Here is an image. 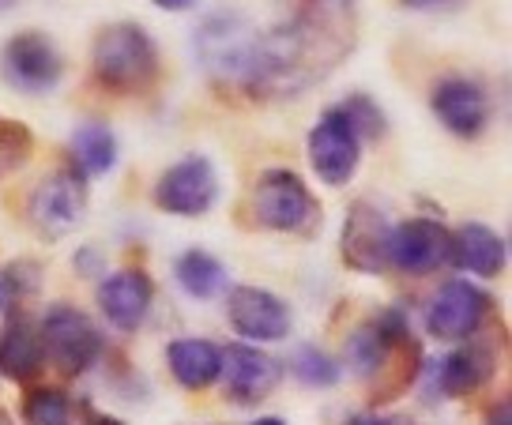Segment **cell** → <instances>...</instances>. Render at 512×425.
I'll return each mask as SVG.
<instances>
[{
  "label": "cell",
  "mask_w": 512,
  "mask_h": 425,
  "mask_svg": "<svg viewBox=\"0 0 512 425\" xmlns=\"http://www.w3.org/2000/svg\"><path fill=\"white\" fill-rule=\"evenodd\" d=\"M343 53L347 27H339L328 0H317L272 31H256L238 91L249 98H294L328 76Z\"/></svg>",
  "instance_id": "obj_1"
},
{
  "label": "cell",
  "mask_w": 512,
  "mask_h": 425,
  "mask_svg": "<svg viewBox=\"0 0 512 425\" xmlns=\"http://www.w3.org/2000/svg\"><path fill=\"white\" fill-rule=\"evenodd\" d=\"M343 358L351 365V373L358 380L377 384L384 380V388L396 392L392 384V369H400L403 380H415L418 365H422V350H418L407 313L403 309H384L381 316H373L366 328H358L347 339Z\"/></svg>",
  "instance_id": "obj_2"
},
{
  "label": "cell",
  "mask_w": 512,
  "mask_h": 425,
  "mask_svg": "<svg viewBox=\"0 0 512 425\" xmlns=\"http://www.w3.org/2000/svg\"><path fill=\"white\" fill-rule=\"evenodd\" d=\"M91 72L110 95H140L159 76V49L140 23H110L95 38Z\"/></svg>",
  "instance_id": "obj_3"
},
{
  "label": "cell",
  "mask_w": 512,
  "mask_h": 425,
  "mask_svg": "<svg viewBox=\"0 0 512 425\" xmlns=\"http://www.w3.org/2000/svg\"><path fill=\"white\" fill-rule=\"evenodd\" d=\"M38 335H42V347H46V362L57 365L64 377H83L106 354L102 328L83 309H76L72 301L49 305L42 313Z\"/></svg>",
  "instance_id": "obj_4"
},
{
  "label": "cell",
  "mask_w": 512,
  "mask_h": 425,
  "mask_svg": "<svg viewBox=\"0 0 512 425\" xmlns=\"http://www.w3.org/2000/svg\"><path fill=\"white\" fill-rule=\"evenodd\" d=\"M253 219L275 234H313L320 226V204L294 170L272 166L253 185Z\"/></svg>",
  "instance_id": "obj_5"
},
{
  "label": "cell",
  "mask_w": 512,
  "mask_h": 425,
  "mask_svg": "<svg viewBox=\"0 0 512 425\" xmlns=\"http://www.w3.org/2000/svg\"><path fill=\"white\" fill-rule=\"evenodd\" d=\"M253 23L234 12V8H219L211 16L200 19V27L192 34V49H196V61L208 72L215 83L223 87H238L245 61H249V49H253Z\"/></svg>",
  "instance_id": "obj_6"
},
{
  "label": "cell",
  "mask_w": 512,
  "mask_h": 425,
  "mask_svg": "<svg viewBox=\"0 0 512 425\" xmlns=\"http://www.w3.org/2000/svg\"><path fill=\"white\" fill-rule=\"evenodd\" d=\"M494 298L471 279H445L426 305V331L441 343H467L479 339L490 320Z\"/></svg>",
  "instance_id": "obj_7"
},
{
  "label": "cell",
  "mask_w": 512,
  "mask_h": 425,
  "mask_svg": "<svg viewBox=\"0 0 512 425\" xmlns=\"http://www.w3.org/2000/svg\"><path fill=\"white\" fill-rule=\"evenodd\" d=\"M219 204V170L208 155H185L155 181V207L177 219H200Z\"/></svg>",
  "instance_id": "obj_8"
},
{
  "label": "cell",
  "mask_w": 512,
  "mask_h": 425,
  "mask_svg": "<svg viewBox=\"0 0 512 425\" xmlns=\"http://www.w3.org/2000/svg\"><path fill=\"white\" fill-rule=\"evenodd\" d=\"M87 200H91V196H87V181H83L72 166L53 170V174H46L31 189V200H27V222H31L46 241H57V237L72 234V230L83 222V215H87Z\"/></svg>",
  "instance_id": "obj_9"
},
{
  "label": "cell",
  "mask_w": 512,
  "mask_h": 425,
  "mask_svg": "<svg viewBox=\"0 0 512 425\" xmlns=\"http://www.w3.org/2000/svg\"><path fill=\"white\" fill-rule=\"evenodd\" d=\"M0 72L23 95H49L64 79V53L49 34L19 31L0 49Z\"/></svg>",
  "instance_id": "obj_10"
},
{
  "label": "cell",
  "mask_w": 512,
  "mask_h": 425,
  "mask_svg": "<svg viewBox=\"0 0 512 425\" xmlns=\"http://www.w3.org/2000/svg\"><path fill=\"white\" fill-rule=\"evenodd\" d=\"M309 166L313 174L328 185V189H343L351 185V177L358 174V162H362V140L351 128V121L343 117L339 106L324 110L317 117V125L309 128Z\"/></svg>",
  "instance_id": "obj_11"
},
{
  "label": "cell",
  "mask_w": 512,
  "mask_h": 425,
  "mask_svg": "<svg viewBox=\"0 0 512 425\" xmlns=\"http://www.w3.org/2000/svg\"><path fill=\"white\" fill-rule=\"evenodd\" d=\"M226 320L241 343H283L294 331V313L279 294L264 286H234L226 298Z\"/></svg>",
  "instance_id": "obj_12"
},
{
  "label": "cell",
  "mask_w": 512,
  "mask_h": 425,
  "mask_svg": "<svg viewBox=\"0 0 512 425\" xmlns=\"http://www.w3.org/2000/svg\"><path fill=\"white\" fill-rule=\"evenodd\" d=\"M448 241L452 230L437 219H403L392 222L388 234V271L403 275H433L448 264Z\"/></svg>",
  "instance_id": "obj_13"
},
{
  "label": "cell",
  "mask_w": 512,
  "mask_h": 425,
  "mask_svg": "<svg viewBox=\"0 0 512 425\" xmlns=\"http://www.w3.org/2000/svg\"><path fill=\"white\" fill-rule=\"evenodd\" d=\"M430 110L452 136L475 140L490 125V91L475 76H445L433 83Z\"/></svg>",
  "instance_id": "obj_14"
},
{
  "label": "cell",
  "mask_w": 512,
  "mask_h": 425,
  "mask_svg": "<svg viewBox=\"0 0 512 425\" xmlns=\"http://www.w3.org/2000/svg\"><path fill=\"white\" fill-rule=\"evenodd\" d=\"M388 234H392V219L381 207L369 200L351 204L343 234H339V252L347 260V268L362 271V275H384L388 271Z\"/></svg>",
  "instance_id": "obj_15"
},
{
  "label": "cell",
  "mask_w": 512,
  "mask_h": 425,
  "mask_svg": "<svg viewBox=\"0 0 512 425\" xmlns=\"http://www.w3.org/2000/svg\"><path fill=\"white\" fill-rule=\"evenodd\" d=\"M223 388L226 399L238 407H256L275 392V384L283 380V365L272 354H264L253 343H230L223 347Z\"/></svg>",
  "instance_id": "obj_16"
},
{
  "label": "cell",
  "mask_w": 512,
  "mask_h": 425,
  "mask_svg": "<svg viewBox=\"0 0 512 425\" xmlns=\"http://www.w3.org/2000/svg\"><path fill=\"white\" fill-rule=\"evenodd\" d=\"M151 301H155V283L144 268H121L110 271L102 283H98V309L106 316V324L121 335L144 328L147 313H151Z\"/></svg>",
  "instance_id": "obj_17"
},
{
  "label": "cell",
  "mask_w": 512,
  "mask_h": 425,
  "mask_svg": "<svg viewBox=\"0 0 512 425\" xmlns=\"http://www.w3.org/2000/svg\"><path fill=\"white\" fill-rule=\"evenodd\" d=\"M494 373H497L494 347L467 339V343H460L452 354H445L441 362L433 365V384L448 399H467V395H475L479 388H486Z\"/></svg>",
  "instance_id": "obj_18"
},
{
  "label": "cell",
  "mask_w": 512,
  "mask_h": 425,
  "mask_svg": "<svg viewBox=\"0 0 512 425\" xmlns=\"http://www.w3.org/2000/svg\"><path fill=\"white\" fill-rule=\"evenodd\" d=\"M46 369V347L42 335L27 313H4V328H0V377L27 384Z\"/></svg>",
  "instance_id": "obj_19"
},
{
  "label": "cell",
  "mask_w": 512,
  "mask_h": 425,
  "mask_svg": "<svg viewBox=\"0 0 512 425\" xmlns=\"http://www.w3.org/2000/svg\"><path fill=\"white\" fill-rule=\"evenodd\" d=\"M448 264H456L460 271H471V275H482V279H497L509 264L505 237L497 234L494 226H486V222H464L460 230H452Z\"/></svg>",
  "instance_id": "obj_20"
},
{
  "label": "cell",
  "mask_w": 512,
  "mask_h": 425,
  "mask_svg": "<svg viewBox=\"0 0 512 425\" xmlns=\"http://www.w3.org/2000/svg\"><path fill=\"white\" fill-rule=\"evenodd\" d=\"M166 369L185 392H208L223 377V347L211 339H192V335L174 339L166 343Z\"/></svg>",
  "instance_id": "obj_21"
},
{
  "label": "cell",
  "mask_w": 512,
  "mask_h": 425,
  "mask_svg": "<svg viewBox=\"0 0 512 425\" xmlns=\"http://www.w3.org/2000/svg\"><path fill=\"white\" fill-rule=\"evenodd\" d=\"M68 155H72V170L83 181L110 174L117 166V136L106 121H83L68 140Z\"/></svg>",
  "instance_id": "obj_22"
},
{
  "label": "cell",
  "mask_w": 512,
  "mask_h": 425,
  "mask_svg": "<svg viewBox=\"0 0 512 425\" xmlns=\"http://www.w3.org/2000/svg\"><path fill=\"white\" fill-rule=\"evenodd\" d=\"M174 279L177 286L196 301H211L219 298L230 283V275H226V264L219 256H211L208 249H185L181 256L174 260Z\"/></svg>",
  "instance_id": "obj_23"
},
{
  "label": "cell",
  "mask_w": 512,
  "mask_h": 425,
  "mask_svg": "<svg viewBox=\"0 0 512 425\" xmlns=\"http://www.w3.org/2000/svg\"><path fill=\"white\" fill-rule=\"evenodd\" d=\"M19 418L23 425H76L72 422V399L64 388H49V384H34L23 392L19 403Z\"/></svg>",
  "instance_id": "obj_24"
},
{
  "label": "cell",
  "mask_w": 512,
  "mask_h": 425,
  "mask_svg": "<svg viewBox=\"0 0 512 425\" xmlns=\"http://www.w3.org/2000/svg\"><path fill=\"white\" fill-rule=\"evenodd\" d=\"M290 369H294V377L302 380L305 388H332L339 380V362L328 354V350L313 347V343H302V347L290 354Z\"/></svg>",
  "instance_id": "obj_25"
},
{
  "label": "cell",
  "mask_w": 512,
  "mask_h": 425,
  "mask_svg": "<svg viewBox=\"0 0 512 425\" xmlns=\"http://www.w3.org/2000/svg\"><path fill=\"white\" fill-rule=\"evenodd\" d=\"M34 151V136L23 121H12V117H0V177L16 174L19 166L31 158Z\"/></svg>",
  "instance_id": "obj_26"
},
{
  "label": "cell",
  "mask_w": 512,
  "mask_h": 425,
  "mask_svg": "<svg viewBox=\"0 0 512 425\" xmlns=\"http://www.w3.org/2000/svg\"><path fill=\"white\" fill-rule=\"evenodd\" d=\"M339 110H343V117L351 121V128L358 132V140H362V143L381 140L384 128H388V121H384V110L369 95H351L343 106H339Z\"/></svg>",
  "instance_id": "obj_27"
},
{
  "label": "cell",
  "mask_w": 512,
  "mask_h": 425,
  "mask_svg": "<svg viewBox=\"0 0 512 425\" xmlns=\"http://www.w3.org/2000/svg\"><path fill=\"white\" fill-rule=\"evenodd\" d=\"M23 294H27V283L16 275V268H0V313H12Z\"/></svg>",
  "instance_id": "obj_28"
},
{
  "label": "cell",
  "mask_w": 512,
  "mask_h": 425,
  "mask_svg": "<svg viewBox=\"0 0 512 425\" xmlns=\"http://www.w3.org/2000/svg\"><path fill=\"white\" fill-rule=\"evenodd\" d=\"M407 12H426V16H437V12H460L467 0H396Z\"/></svg>",
  "instance_id": "obj_29"
},
{
  "label": "cell",
  "mask_w": 512,
  "mask_h": 425,
  "mask_svg": "<svg viewBox=\"0 0 512 425\" xmlns=\"http://www.w3.org/2000/svg\"><path fill=\"white\" fill-rule=\"evenodd\" d=\"M106 268V256L98 249H80L76 252V271H80L83 279H91V271H102Z\"/></svg>",
  "instance_id": "obj_30"
},
{
  "label": "cell",
  "mask_w": 512,
  "mask_h": 425,
  "mask_svg": "<svg viewBox=\"0 0 512 425\" xmlns=\"http://www.w3.org/2000/svg\"><path fill=\"white\" fill-rule=\"evenodd\" d=\"M482 425H512V403H509V399H497V403H490V407H486V418H482Z\"/></svg>",
  "instance_id": "obj_31"
},
{
  "label": "cell",
  "mask_w": 512,
  "mask_h": 425,
  "mask_svg": "<svg viewBox=\"0 0 512 425\" xmlns=\"http://www.w3.org/2000/svg\"><path fill=\"white\" fill-rule=\"evenodd\" d=\"M347 425H411V422H400V418H384V414H354Z\"/></svg>",
  "instance_id": "obj_32"
},
{
  "label": "cell",
  "mask_w": 512,
  "mask_h": 425,
  "mask_svg": "<svg viewBox=\"0 0 512 425\" xmlns=\"http://www.w3.org/2000/svg\"><path fill=\"white\" fill-rule=\"evenodd\" d=\"M159 12H189L196 0H151Z\"/></svg>",
  "instance_id": "obj_33"
},
{
  "label": "cell",
  "mask_w": 512,
  "mask_h": 425,
  "mask_svg": "<svg viewBox=\"0 0 512 425\" xmlns=\"http://www.w3.org/2000/svg\"><path fill=\"white\" fill-rule=\"evenodd\" d=\"M83 425H125V422H121V418H113V414H98V410H91Z\"/></svg>",
  "instance_id": "obj_34"
},
{
  "label": "cell",
  "mask_w": 512,
  "mask_h": 425,
  "mask_svg": "<svg viewBox=\"0 0 512 425\" xmlns=\"http://www.w3.org/2000/svg\"><path fill=\"white\" fill-rule=\"evenodd\" d=\"M253 425H287V422H283V418H256Z\"/></svg>",
  "instance_id": "obj_35"
},
{
  "label": "cell",
  "mask_w": 512,
  "mask_h": 425,
  "mask_svg": "<svg viewBox=\"0 0 512 425\" xmlns=\"http://www.w3.org/2000/svg\"><path fill=\"white\" fill-rule=\"evenodd\" d=\"M12 4H16V0H0V12H8V8H12Z\"/></svg>",
  "instance_id": "obj_36"
},
{
  "label": "cell",
  "mask_w": 512,
  "mask_h": 425,
  "mask_svg": "<svg viewBox=\"0 0 512 425\" xmlns=\"http://www.w3.org/2000/svg\"><path fill=\"white\" fill-rule=\"evenodd\" d=\"M0 425H12V422H8V414H4V410H0Z\"/></svg>",
  "instance_id": "obj_37"
}]
</instances>
